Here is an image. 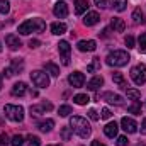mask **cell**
Here are the masks:
<instances>
[{
	"mask_svg": "<svg viewBox=\"0 0 146 146\" xmlns=\"http://www.w3.org/2000/svg\"><path fill=\"white\" fill-rule=\"evenodd\" d=\"M70 127H72L73 133H76L80 138H88L92 134L90 124L87 122V119H83L80 115H73L72 119H70Z\"/></svg>",
	"mask_w": 146,
	"mask_h": 146,
	"instance_id": "obj_1",
	"label": "cell"
},
{
	"mask_svg": "<svg viewBox=\"0 0 146 146\" xmlns=\"http://www.w3.org/2000/svg\"><path fill=\"white\" fill-rule=\"evenodd\" d=\"M131 58H129V54H127V51H121V49H117V51H112L107 54V65L109 66H115V68H119V66H124V65H127V61H129Z\"/></svg>",
	"mask_w": 146,
	"mask_h": 146,
	"instance_id": "obj_2",
	"label": "cell"
},
{
	"mask_svg": "<svg viewBox=\"0 0 146 146\" xmlns=\"http://www.w3.org/2000/svg\"><path fill=\"white\" fill-rule=\"evenodd\" d=\"M5 115L10 119V121H14V122H21L22 119H24V109L21 107V106H12V104H7L5 107Z\"/></svg>",
	"mask_w": 146,
	"mask_h": 146,
	"instance_id": "obj_3",
	"label": "cell"
},
{
	"mask_svg": "<svg viewBox=\"0 0 146 146\" xmlns=\"http://www.w3.org/2000/svg\"><path fill=\"white\" fill-rule=\"evenodd\" d=\"M131 78L136 85H145L146 83V66L145 65H138L131 70Z\"/></svg>",
	"mask_w": 146,
	"mask_h": 146,
	"instance_id": "obj_4",
	"label": "cell"
},
{
	"mask_svg": "<svg viewBox=\"0 0 146 146\" xmlns=\"http://www.w3.org/2000/svg\"><path fill=\"white\" fill-rule=\"evenodd\" d=\"M31 80H33V83L36 87H39V88H46L49 85V76L44 72H41V70H36V72L31 73Z\"/></svg>",
	"mask_w": 146,
	"mask_h": 146,
	"instance_id": "obj_5",
	"label": "cell"
},
{
	"mask_svg": "<svg viewBox=\"0 0 146 146\" xmlns=\"http://www.w3.org/2000/svg\"><path fill=\"white\" fill-rule=\"evenodd\" d=\"M58 51H60V54H61L63 65H70V51H72L70 42H68V41H60V42H58Z\"/></svg>",
	"mask_w": 146,
	"mask_h": 146,
	"instance_id": "obj_6",
	"label": "cell"
},
{
	"mask_svg": "<svg viewBox=\"0 0 146 146\" xmlns=\"http://www.w3.org/2000/svg\"><path fill=\"white\" fill-rule=\"evenodd\" d=\"M53 14H54L56 17H60V19L66 17V15H68V3H66L65 0L56 2V3H54V7H53Z\"/></svg>",
	"mask_w": 146,
	"mask_h": 146,
	"instance_id": "obj_7",
	"label": "cell"
},
{
	"mask_svg": "<svg viewBox=\"0 0 146 146\" xmlns=\"http://www.w3.org/2000/svg\"><path fill=\"white\" fill-rule=\"evenodd\" d=\"M121 126H122V129H124L127 134H133V133L138 131V124H136V121L131 119V117H122V119H121Z\"/></svg>",
	"mask_w": 146,
	"mask_h": 146,
	"instance_id": "obj_8",
	"label": "cell"
},
{
	"mask_svg": "<svg viewBox=\"0 0 146 146\" xmlns=\"http://www.w3.org/2000/svg\"><path fill=\"white\" fill-rule=\"evenodd\" d=\"M68 82H70L72 87L80 88V87H83V83H85V75L82 72H73L72 75L68 76Z\"/></svg>",
	"mask_w": 146,
	"mask_h": 146,
	"instance_id": "obj_9",
	"label": "cell"
},
{
	"mask_svg": "<svg viewBox=\"0 0 146 146\" xmlns=\"http://www.w3.org/2000/svg\"><path fill=\"white\" fill-rule=\"evenodd\" d=\"M36 31V22H34V19H29V21H26V22H22L21 26H19V34H22V36H27V34H31V33H34Z\"/></svg>",
	"mask_w": 146,
	"mask_h": 146,
	"instance_id": "obj_10",
	"label": "cell"
},
{
	"mask_svg": "<svg viewBox=\"0 0 146 146\" xmlns=\"http://www.w3.org/2000/svg\"><path fill=\"white\" fill-rule=\"evenodd\" d=\"M53 109V106L49 104V102H42V104H37V106H31V115H41V114H44L46 110H51Z\"/></svg>",
	"mask_w": 146,
	"mask_h": 146,
	"instance_id": "obj_11",
	"label": "cell"
},
{
	"mask_svg": "<svg viewBox=\"0 0 146 146\" xmlns=\"http://www.w3.org/2000/svg\"><path fill=\"white\" fill-rule=\"evenodd\" d=\"M102 99L107 100L109 104H114V106H122V104H124V102H122V97L117 95V94H112V92H106V94L102 95Z\"/></svg>",
	"mask_w": 146,
	"mask_h": 146,
	"instance_id": "obj_12",
	"label": "cell"
},
{
	"mask_svg": "<svg viewBox=\"0 0 146 146\" xmlns=\"http://www.w3.org/2000/svg\"><path fill=\"white\" fill-rule=\"evenodd\" d=\"M78 49L80 51H95L97 49V42L95 41H92V39H88V41H78Z\"/></svg>",
	"mask_w": 146,
	"mask_h": 146,
	"instance_id": "obj_13",
	"label": "cell"
},
{
	"mask_svg": "<svg viewBox=\"0 0 146 146\" xmlns=\"http://www.w3.org/2000/svg\"><path fill=\"white\" fill-rule=\"evenodd\" d=\"M26 92H27V85H26L24 82H17V83L12 87V95H15V97H22Z\"/></svg>",
	"mask_w": 146,
	"mask_h": 146,
	"instance_id": "obj_14",
	"label": "cell"
},
{
	"mask_svg": "<svg viewBox=\"0 0 146 146\" xmlns=\"http://www.w3.org/2000/svg\"><path fill=\"white\" fill-rule=\"evenodd\" d=\"M5 44H7L10 49H19V48H21V41H19V37L15 36V34H7Z\"/></svg>",
	"mask_w": 146,
	"mask_h": 146,
	"instance_id": "obj_15",
	"label": "cell"
},
{
	"mask_svg": "<svg viewBox=\"0 0 146 146\" xmlns=\"http://www.w3.org/2000/svg\"><path fill=\"white\" fill-rule=\"evenodd\" d=\"M117 131H119V126H117L115 121H114V122H109V124L104 127V133H106L107 138H115V136H117Z\"/></svg>",
	"mask_w": 146,
	"mask_h": 146,
	"instance_id": "obj_16",
	"label": "cell"
},
{
	"mask_svg": "<svg viewBox=\"0 0 146 146\" xmlns=\"http://www.w3.org/2000/svg\"><path fill=\"white\" fill-rule=\"evenodd\" d=\"M99 21H100V17H99L97 12H87V15L83 17V24H85V26H94V24H97Z\"/></svg>",
	"mask_w": 146,
	"mask_h": 146,
	"instance_id": "obj_17",
	"label": "cell"
},
{
	"mask_svg": "<svg viewBox=\"0 0 146 146\" xmlns=\"http://www.w3.org/2000/svg\"><path fill=\"white\" fill-rule=\"evenodd\" d=\"M51 33H53L54 36L65 34V33H66V24H65V22H53V24H51Z\"/></svg>",
	"mask_w": 146,
	"mask_h": 146,
	"instance_id": "obj_18",
	"label": "cell"
},
{
	"mask_svg": "<svg viewBox=\"0 0 146 146\" xmlns=\"http://www.w3.org/2000/svg\"><path fill=\"white\" fill-rule=\"evenodd\" d=\"M102 85H104V78H102V76H94V78L87 83V88L92 90V92H95V90H97L99 87H102Z\"/></svg>",
	"mask_w": 146,
	"mask_h": 146,
	"instance_id": "obj_19",
	"label": "cell"
},
{
	"mask_svg": "<svg viewBox=\"0 0 146 146\" xmlns=\"http://www.w3.org/2000/svg\"><path fill=\"white\" fill-rule=\"evenodd\" d=\"M110 26H112V29H114L115 33H124V29H126L124 21H122V19H119V17H114V19H112V22H110Z\"/></svg>",
	"mask_w": 146,
	"mask_h": 146,
	"instance_id": "obj_20",
	"label": "cell"
},
{
	"mask_svg": "<svg viewBox=\"0 0 146 146\" xmlns=\"http://www.w3.org/2000/svg\"><path fill=\"white\" fill-rule=\"evenodd\" d=\"M112 80H114V83H117L121 88H124V90H127V83H126V80H124V76H122V73L119 72H114L112 73Z\"/></svg>",
	"mask_w": 146,
	"mask_h": 146,
	"instance_id": "obj_21",
	"label": "cell"
},
{
	"mask_svg": "<svg viewBox=\"0 0 146 146\" xmlns=\"http://www.w3.org/2000/svg\"><path fill=\"white\" fill-rule=\"evenodd\" d=\"M88 9V2L87 0H75V12L78 15H82L83 12H87Z\"/></svg>",
	"mask_w": 146,
	"mask_h": 146,
	"instance_id": "obj_22",
	"label": "cell"
},
{
	"mask_svg": "<svg viewBox=\"0 0 146 146\" xmlns=\"http://www.w3.org/2000/svg\"><path fill=\"white\" fill-rule=\"evenodd\" d=\"M53 126H54V121L53 119H46V121H42V122H39V131H42V133H49L51 129H53Z\"/></svg>",
	"mask_w": 146,
	"mask_h": 146,
	"instance_id": "obj_23",
	"label": "cell"
},
{
	"mask_svg": "<svg viewBox=\"0 0 146 146\" xmlns=\"http://www.w3.org/2000/svg\"><path fill=\"white\" fill-rule=\"evenodd\" d=\"M44 70H46V73H49L51 76H58V75H60V68H58L54 63H51V61L44 63Z\"/></svg>",
	"mask_w": 146,
	"mask_h": 146,
	"instance_id": "obj_24",
	"label": "cell"
},
{
	"mask_svg": "<svg viewBox=\"0 0 146 146\" xmlns=\"http://www.w3.org/2000/svg\"><path fill=\"white\" fill-rule=\"evenodd\" d=\"M73 102H75V104H78V106H87V104L90 102V99H88V95H87V94H78V95H75V97H73Z\"/></svg>",
	"mask_w": 146,
	"mask_h": 146,
	"instance_id": "obj_25",
	"label": "cell"
},
{
	"mask_svg": "<svg viewBox=\"0 0 146 146\" xmlns=\"http://www.w3.org/2000/svg\"><path fill=\"white\" fill-rule=\"evenodd\" d=\"M133 21L136 22V24H145L146 19L145 15H143V10L141 9H134V12H133Z\"/></svg>",
	"mask_w": 146,
	"mask_h": 146,
	"instance_id": "obj_26",
	"label": "cell"
},
{
	"mask_svg": "<svg viewBox=\"0 0 146 146\" xmlns=\"http://www.w3.org/2000/svg\"><path fill=\"white\" fill-rule=\"evenodd\" d=\"M126 95H127V99H131V100H139V99H141V92L136 90V88H127V90H126Z\"/></svg>",
	"mask_w": 146,
	"mask_h": 146,
	"instance_id": "obj_27",
	"label": "cell"
},
{
	"mask_svg": "<svg viewBox=\"0 0 146 146\" xmlns=\"http://www.w3.org/2000/svg\"><path fill=\"white\" fill-rule=\"evenodd\" d=\"M99 68H100V58H94L92 63L87 66V72L92 73V72H95V70H99Z\"/></svg>",
	"mask_w": 146,
	"mask_h": 146,
	"instance_id": "obj_28",
	"label": "cell"
},
{
	"mask_svg": "<svg viewBox=\"0 0 146 146\" xmlns=\"http://www.w3.org/2000/svg\"><path fill=\"white\" fill-rule=\"evenodd\" d=\"M112 2H114V7H115V10H117V12H122V10H126L127 0H112Z\"/></svg>",
	"mask_w": 146,
	"mask_h": 146,
	"instance_id": "obj_29",
	"label": "cell"
},
{
	"mask_svg": "<svg viewBox=\"0 0 146 146\" xmlns=\"http://www.w3.org/2000/svg\"><path fill=\"white\" fill-rule=\"evenodd\" d=\"M72 112H73V110H72V107H70V106H61V107L58 109V114H60L61 117H68Z\"/></svg>",
	"mask_w": 146,
	"mask_h": 146,
	"instance_id": "obj_30",
	"label": "cell"
},
{
	"mask_svg": "<svg viewBox=\"0 0 146 146\" xmlns=\"http://www.w3.org/2000/svg\"><path fill=\"white\" fill-rule=\"evenodd\" d=\"M61 138H63V141H70V138H72V127H61Z\"/></svg>",
	"mask_w": 146,
	"mask_h": 146,
	"instance_id": "obj_31",
	"label": "cell"
},
{
	"mask_svg": "<svg viewBox=\"0 0 146 146\" xmlns=\"http://www.w3.org/2000/svg\"><path fill=\"white\" fill-rule=\"evenodd\" d=\"M9 10H10L9 0H0V14H9Z\"/></svg>",
	"mask_w": 146,
	"mask_h": 146,
	"instance_id": "obj_32",
	"label": "cell"
},
{
	"mask_svg": "<svg viewBox=\"0 0 146 146\" xmlns=\"http://www.w3.org/2000/svg\"><path fill=\"white\" fill-rule=\"evenodd\" d=\"M129 112L131 114H141V104H139V100H134V104L129 106Z\"/></svg>",
	"mask_w": 146,
	"mask_h": 146,
	"instance_id": "obj_33",
	"label": "cell"
},
{
	"mask_svg": "<svg viewBox=\"0 0 146 146\" xmlns=\"http://www.w3.org/2000/svg\"><path fill=\"white\" fill-rule=\"evenodd\" d=\"M22 145H24V138L21 134H15L10 141V146H22Z\"/></svg>",
	"mask_w": 146,
	"mask_h": 146,
	"instance_id": "obj_34",
	"label": "cell"
},
{
	"mask_svg": "<svg viewBox=\"0 0 146 146\" xmlns=\"http://www.w3.org/2000/svg\"><path fill=\"white\" fill-rule=\"evenodd\" d=\"M22 68H24V63H22V60H14V61H12V70H14L15 73H19Z\"/></svg>",
	"mask_w": 146,
	"mask_h": 146,
	"instance_id": "obj_35",
	"label": "cell"
},
{
	"mask_svg": "<svg viewBox=\"0 0 146 146\" xmlns=\"http://www.w3.org/2000/svg\"><path fill=\"white\" fill-rule=\"evenodd\" d=\"M138 48H139V51L141 53H146V34H141L139 36V39H138Z\"/></svg>",
	"mask_w": 146,
	"mask_h": 146,
	"instance_id": "obj_36",
	"label": "cell"
},
{
	"mask_svg": "<svg viewBox=\"0 0 146 146\" xmlns=\"http://www.w3.org/2000/svg\"><path fill=\"white\" fill-rule=\"evenodd\" d=\"M27 146H41V139L37 136H29L27 138Z\"/></svg>",
	"mask_w": 146,
	"mask_h": 146,
	"instance_id": "obj_37",
	"label": "cell"
},
{
	"mask_svg": "<svg viewBox=\"0 0 146 146\" xmlns=\"http://www.w3.org/2000/svg\"><path fill=\"white\" fill-rule=\"evenodd\" d=\"M34 22H36V31L37 33H42V31L46 29V24H44L42 19H34Z\"/></svg>",
	"mask_w": 146,
	"mask_h": 146,
	"instance_id": "obj_38",
	"label": "cell"
},
{
	"mask_svg": "<svg viewBox=\"0 0 146 146\" xmlns=\"http://www.w3.org/2000/svg\"><path fill=\"white\" fill-rule=\"evenodd\" d=\"M94 3H95L99 9H109V2H107V0H94Z\"/></svg>",
	"mask_w": 146,
	"mask_h": 146,
	"instance_id": "obj_39",
	"label": "cell"
},
{
	"mask_svg": "<svg viewBox=\"0 0 146 146\" xmlns=\"http://www.w3.org/2000/svg\"><path fill=\"white\" fill-rule=\"evenodd\" d=\"M124 42H126L127 49H133V48H134V37H133V36H126V39H124Z\"/></svg>",
	"mask_w": 146,
	"mask_h": 146,
	"instance_id": "obj_40",
	"label": "cell"
},
{
	"mask_svg": "<svg viewBox=\"0 0 146 146\" xmlns=\"http://www.w3.org/2000/svg\"><path fill=\"white\" fill-rule=\"evenodd\" d=\"M127 143H129V141H127V138H126V136H119V138H117V141H115V145H117V146H127Z\"/></svg>",
	"mask_w": 146,
	"mask_h": 146,
	"instance_id": "obj_41",
	"label": "cell"
},
{
	"mask_svg": "<svg viewBox=\"0 0 146 146\" xmlns=\"http://www.w3.org/2000/svg\"><path fill=\"white\" fill-rule=\"evenodd\" d=\"M9 138H7V134H0V146H9Z\"/></svg>",
	"mask_w": 146,
	"mask_h": 146,
	"instance_id": "obj_42",
	"label": "cell"
},
{
	"mask_svg": "<svg viewBox=\"0 0 146 146\" xmlns=\"http://www.w3.org/2000/svg\"><path fill=\"white\" fill-rule=\"evenodd\" d=\"M88 117H90L92 121H99V114H97V110L90 109V110H88Z\"/></svg>",
	"mask_w": 146,
	"mask_h": 146,
	"instance_id": "obj_43",
	"label": "cell"
},
{
	"mask_svg": "<svg viewBox=\"0 0 146 146\" xmlns=\"http://www.w3.org/2000/svg\"><path fill=\"white\" fill-rule=\"evenodd\" d=\"M110 115H112V112L109 109H102V114H100L102 119H110Z\"/></svg>",
	"mask_w": 146,
	"mask_h": 146,
	"instance_id": "obj_44",
	"label": "cell"
},
{
	"mask_svg": "<svg viewBox=\"0 0 146 146\" xmlns=\"http://www.w3.org/2000/svg\"><path fill=\"white\" fill-rule=\"evenodd\" d=\"M29 46H31V48H39V46H41V41H39V39H31V41H29Z\"/></svg>",
	"mask_w": 146,
	"mask_h": 146,
	"instance_id": "obj_45",
	"label": "cell"
},
{
	"mask_svg": "<svg viewBox=\"0 0 146 146\" xmlns=\"http://www.w3.org/2000/svg\"><path fill=\"white\" fill-rule=\"evenodd\" d=\"M3 73H5V76H9V78H10V76H14V73H15V72H14V70H12V66H10V68H5V72H3Z\"/></svg>",
	"mask_w": 146,
	"mask_h": 146,
	"instance_id": "obj_46",
	"label": "cell"
},
{
	"mask_svg": "<svg viewBox=\"0 0 146 146\" xmlns=\"http://www.w3.org/2000/svg\"><path fill=\"white\" fill-rule=\"evenodd\" d=\"M141 134H146V117L143 119V122H141Z\"/></svg>",
	"mask_w": 146,
	"mask_h": 146,
	"instance_id": "obj_47",
	"label": "cell"
},
{
	"mask_svg": "<svg viewBox=\"0 0 146 146\" xmlns=\"http://www.w3.org/2000/svg\"><path fill=\"white\" fill-rule=\"evenodd\" d=\"M109 34H110V29H104V31L100 33V36L102 37H109Z\"/></svg>",
	"mask_w": 146,
	"mask_h": 146,
	"instance_id": "obj_48",
	"label": "cell"
},
{
	"mask_svg": "<svg viewBox=\"0 0 146 146\" xmlns=\"http://www.w3.org/2000/svg\"><path fill=\"white\" fill-rule=\"evenodd\" d=\"M92 146H106V145H102L100 141H92Z\"/></svg>",
	"mask_w": 146,
	"mask_h": 146,
	"instance_id": "obj_49",
	"label": "cell"
},
{
	"mask_svg": "<svg viewBox=\"0 0 146 146\" xmlns=\"http://www.w3.org/2000/svg\"><path fill=\"white\" fill-rule=\"evenodd\" d=\"M0 88H2V75H0Z\"/></svg>",
	"mask_w": 146,
	"mask_h": 146,
	"instance_id": "obj_50",
	"label": "cell"
},
{
	"mask_svg": "<svg viewBox=\"0 0 146 146\" xmlns=\"http://www.w3.org/2000/svg\"><path fill=\"white\" fill-rule=\"evenodd\" d=\"M48 146H61V145H48Z\"/></svg>",
	"mask_w": 146,
	"mask_h": 146,
	"instance_id": "obj_51",
	"label": "cell"
},
{
	"mask_svg": "<svg viewBox=\"0 0 146 146\" xmlns=\"http://www.w3.org/2000/svg\"><path fill=\"white\" fill-rule=\"evenodd\" d=\"M0 51H2V46H0Z\"/></svg>",
	"mask_w": 146,
	"mask_h": 146,
	"instance_id": "obj_52",
	"label": "cell"
}]
</instances>
